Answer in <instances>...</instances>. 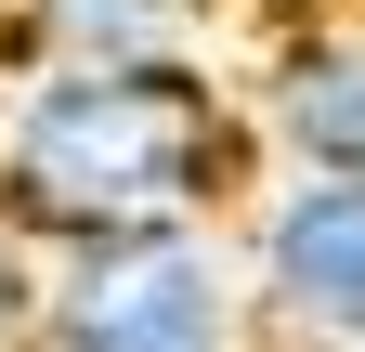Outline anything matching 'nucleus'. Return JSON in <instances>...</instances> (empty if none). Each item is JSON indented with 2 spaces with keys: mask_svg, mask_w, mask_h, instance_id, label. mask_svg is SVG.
I'll use <instances>...</instances> for the list:
<instances>
[{
  "mask_svg": "<svg viewBox=\"0 0 365 352\" xmlns=\"http://www.w3.org/2000/svg\"><path fill=\"white\" fill-rule=\"evenodd\" d=\"M0 26H14V0H0Z\"/></svg>",
  "mask_w": 365,
  "mask_h": 352,
  "instance_id": "7",
  "label": "nucleus"
},
{
  "mask_svg": "<svg viewBox=\"0 0 365 352\" xmlns=\"http://www.w3.org/2000/svg\"><path fill=\"white\" fill-rule=\"evenodd\" d=\"M14 66H144V53H196L182 0H14Z\"/></svg>",
  "mask_w": 365,
  "mask_h": 352,
  "instance_id": "5",
  "label": "nucleus"
},
{
  "mask_svg": "<svg viewBox=\"0 0 365 352\" xmlns=\"http://www.w3.org/2000/svg\"><path fill=\"white\" fill-rule=\"evenodd\" d=\"M261 157L274 170H365V26H313L261 66Z\"/></svg>",
  "mask_w": 365,
  "mask_h": 352,
  "instance_id": "4",
  "label": "nucleus"
},
{
  "mask_svg": "<svg viewBox=\"0 0 365 352\" xmlns=\"http://www.w3.org/2000/svg\"><path fill=\"white\" fill-rule=\"evenodd\" d=\"M261 130L196 53L144 66H14L0 92V222L39 248H91L130 222H209L248 183Z\"/></svg>",
  "mask_w": 365,
  "mask_h": 352,
  "instance_id": "1",
  "label": "nucleus"
},
{
  "mask_svg": "<svg viewBox=\"0 0 365 352\" xmlns=\"http://www.w3.org/2000/svg\"><path fill=\"white\" fill-rule=\"evenodd\" d=\"M39 352H248V274L209 222H130L53 248Z\"/></svg>",
  "mask_w": 365,
  "mask_h": 352,
  "instance_id": "2",
  "label": "nucleus"
},
{
  "mask_svg": "<svg viewBox=\"0 0 365 352\" xmlns=\"http://www.w3.org/2000/svg\"><path fill=\"white\" fill-rule=\"evenodd\" d=\"M39 287H53V248L0 222V352H39Z\"/></svg>",
  "mask_w": 365,
  "mask_h": 352,
  "instance_id": "6",
  "label": "nucleus"
},
{
  "mask_svg": "<svg viewBox=\"0 0 365 352\" xmlns=\"http://www.w3.org/2000/svg\"><path fill=\"white\" fill-rule=\"evenodd\" d=\"M248 326H274L287 352H365V170H287L248 235Z\"/></svg>",
  "mask_w": 365,
  "mask_h": 352,
  "instance_id": "3",
  "label": "nucleus"
}]
</instances>
